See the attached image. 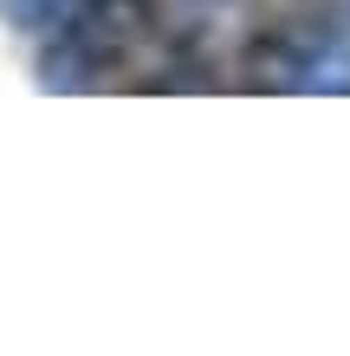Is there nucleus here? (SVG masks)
<instances>
[{
  "label": "nucleus",
  "instance_id": "obj_2",
  "mask_svg": "<svg viewBox=\"0 0 350 356\" xmlns=\"http://www.w3.org/2000/svg\"><path fill=\"white\" fill-rule=\"evenodd\" d=\"M260 85L312 91V97H344L350 91V39H337V33H279V39H266Z\"/></svg>",
  "mask_w": 350,
  "mask_h": 356
},
{
  "label": "nucleus",
  "instance_id": "obj_1",
  "mask_svg": "<svg viewBox=\"0 0 350 356\" xmlns=\"http://www.w3.org/2000/svg\"><path fill=\"white\" fill-rule=\"evenodd\" d=\"M143 26V7L136 0H78V13L65 26H52L46 39V85L52 91H91Z\"/></svg>",
  "mask_w": 350,
  "mask_h": 356
},
{
  "label": "nucleus",
  "instance_id": "obj_4",
  "mask_svg": "<svg viewBox=\"0 0 350 356\" xmlns=\"http://www.w3.org/2000/svg\"><path fill=\"white\" fill-rule=\"evenodd\" d=\"M0 13L13 19L19 33H52L78 13V0H0Z\"/></svg>",
  "mask_w": 350,
  "mask_h": 356
},
{
  "label": "nucleus",
  "instance_id": "obj_3",
  "mask_svg": "<svg viewBox=\"0 0 350 356\" xmlns=\"http://www.w3.org/2000/svg\"><path fill=\"white\" fill-rule=\"evenodd\" d=\"M234 13H240V0H162L169 33L189 39V46H214V39L234 26Z\"/></svg>",
  "mask_w": 350,
  "mask_h": 356
}]
</instances>
